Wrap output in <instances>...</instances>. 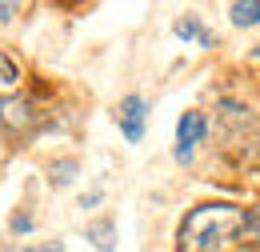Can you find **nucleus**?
Here are the masks:
<instances>
[{
    "label": "nucleus",
    "instance_id": "nucleus-6",
    "mask_svg": "<svg viewBox=\"0 0 260 252\" xmlns=\"http://www.w3.org/2000/svg\"><path fill=\"white\" fill-rule=\"evenodd\" d=\"M88 240H92L100 252H112V248H116V224H112V220L88 224Z\"/></svg>",
    "mask_w": 260,
    "mask_h": 252
},
{
    "label": "nucleus",
    "instance_id": "nucleus-11",
    "mask_svg": "<svg viewBox=\"0 0 260 252\" xmlns=\"http://www.w3.org/2000/svg\"><path fill=\"white\" fill-rule=\"evenodd\" d=\"M8 252H64V244L60 240H48V244H16V248Z\"/></svg>",
    "mask_w": 260,
    "mask_h": 252
},
{
    "label": "nucleus",
    "instance_id": "nucleus-10",
    "mask_svg": "<svg viewBox=\"0 0 260 252\" xmlns=\"http://www.w3.org/2000/svg\"><path fill=\"white\" fill-rule=\"evenodd\" d=\"M16 80H20V68L0 52V84H16Z\"/></svg>",
    "mask_w": 260,
    "mask_h": 252
},
{
    "label": "nucleus",
    "instance_id": "nucleus-14",
    "mask_svg": "<svg viewBox=\"0 0 260 252\" xmlns=\"http://www.w3.org/2000/svg\"><path fill=\"white\" fill-rule=\"evenodd\" d=\"M256 56H260V48H256Z\"/></svg>",
    "mask_w": 260,
    "mask_h": 252
},
{
    "label": "nucleus",
    "instance_id": "nucleus-13",
    "mask_svg": "<svg viewBox=\"0 0 260 252\" xmlns=\"http://www.w3.org/2000/svg\"><path fill=\"white\" fill-rule=\"evenodd\" d=\"M12 12H16V4H0V20H8Z\"/></svg>",
    "mask_w": 260,
    "mask_h": 252
},
{
    "label": "nucleus",
    "instance_id": "nucleus-3",
    "mask_svg": "<svg viewBox=\"0 0 260 252\" xmlns=\"http://www.w3.org/2000/svg\"><path fill=\"white\" fill-rule=\"evenodd\" d=\"M116 120L124 128V140L128 144H140L144 140V96H124L120 104H116Z\"/></svg>",
    "mask_w": 260,
    "mask_h": 252
},
{
    "label": "nucleus",
    "instance_id": "nucleus-1",
    "mask_svg": "<svg viewBox=\"0 0 260 252\" xmlns=\"http://www.w3.org/2000/svg\"><path fill=\"white\" fill-rule=\"evenodd\" d=\"M244 208L236 204H196L176 232V252H216L240 232Z\"/></svg>",
    "mask_w": 260,
    "mask_h": 252
},
{
    "label": "nucleus",
    "instance_id": "nucleus-7",
    "mask_svg": "<svg viewBox=\"0 0 260 252\" xmlns=\"http://www.w3.org/2000/svg\"><path fill=\"white\" fill-rule=\"evenodd\" d=\"M228 12H232V24H236V28L260 24V0H252V4H244V0H240V4H232Z\"/></svg>",
    "mask_w": 260,
    "mask_h": 252
},
{
    "label": "nucleus",
    "instance_id": "nucleus-4",
    "mask_svg": "<svg viewBox=\"0 0 260 252\" xmlns=\"http://www.w3.org/2000/svg\"><path fill=\"white\" fill-rule=\"evenodd\" d=\"M36 104L24 100V96H12V100H0V124L12 128V132H24V128H36Z\"/></svg>",
    "mask_w": 260,
    "mask_h": 252
},
{
    "label": "nucleus",
    "instance_id": "nucleus-5",
    "mask_svg": "<svg viewBox=\"0 0 260 252\" xmlns=\"http://www.w3.org/2000/svg\"><path fill=\"white\" fill-rule=\"evenodd\" d=\"M172 32H176L180 40H200L204 48H216V36L200 24V16H184V20H176V24H172Z\"/></svg>",
    "mask_w": 260,
    "mask_h": 252
},
{
    "label": "nucleus",
    "instance_id": "nucleus-8",
    "mask_svg": "<svg viewBox=\"0 0 260 252\" xmlns=\"http://www.w3.org/2000/svg\"><path fill=\"white\" fill-rule=\"evenodd\" d=\"M240 236H244V240H260V208H248V212H244Z\"/></svg>",
    "mask_w": 260,
    "mask_h": 252
},
{
    "label": "nucleus",
    "instance_id": "nucleus-12",
    "mask_svg": "<svg viewBox=\"0 0 260 252\" xmlns=\"http://www.w3.org/2000/svg\"><path fill=\"white\" fill-rule=\"evenodd\" d=\"M12 228H16V232H28V228H32V216H12Z\"/></svg>",
    "mask_w": 260,
    "mask_h": 252
},
{
    "label": "nucleus",
    "instance_id": "nucleus-9",
    "mask_svg": "<svg viewBox=\"0 0 260 252\" xmlns=\"http://www.w3.org/2000/svg\"><path fill=\"white\" fill-rule=\"evenodd\" d=\"M72 172H76V160H60V164H52V184H68Z\"/></svg>",
    "mask_w": 260,
    "mask_h": 252
},
{
    "label": "nucleus",
    "instance_id": "nucleus-2",
    "mask_svg": "<svg viewBox=\"0 0 260 252\" xmlns=\"http://www.w3.org/2000/svg\"><path fill=\"white\" fill-rule=\"evenodd\" d=\"M204 132H208L204 112H184V116L176 120V160H180V164L192 160V148L204 140Z\"/></svg>",
    "mask_w": 260,
    "mask_h": 252
}]
</instances>
